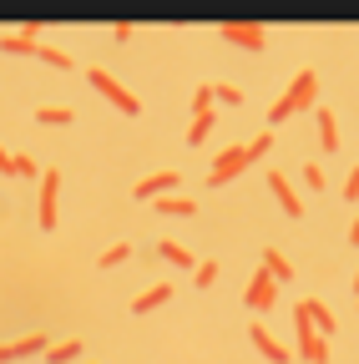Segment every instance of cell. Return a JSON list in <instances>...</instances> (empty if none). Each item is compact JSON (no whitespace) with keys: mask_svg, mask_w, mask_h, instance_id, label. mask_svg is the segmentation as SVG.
Instances as JSON below:
<instances>
[{"mask_svg":"<svg viewBox=\"0 0 359 364\" xmlns=\"http://www.w3.org/2000/svg\"><path fill=\"white\" fill-rule=\"evenodd\" d=\"M167 193H177V167L152 172V177L137 182V203H157V198H167Z\"/></svg>","mask_w":359,"mask_h":364,"instance_id":"obj_8","label":"cell"},{"mask_svg":"<svg viewBox=\"0 0 359 364\" xmlns=\"http://www.w3.org/2000/svg\"><path fill=\"white\" fill-rule=\"evenodd\" d=\"M213 279H218V263H213V258L193 268V284H198V289H213Z\"/></svg>","mask_w":359,"mask_h":364,"instance_id":"obj_25","label":"cell"},{"mask_svg":"<svg viewBox=\"0 0 359 364\" xmlns=\"http://www.w3.org/2000/svg\"><path fill=\"white\" fill-rule=\"evenodd\" d=\"M299 304H304V314H309V324H314V329H319L324 339H329V334L339 329V324H334V314H329V309H324L319 299H299Z\"/></svg>","mask_w":359,"mask_h":364,"instance_id":"obj_15","label":"cell"},{"mask_svg":"<svg viewBox=\"0 0 359 364\" xmlns=\"http://www.w3.org/2000/svg\"><path fill=\"white\" fill-rule=\"evenodd\" d=\"M132 258V243H112L107 253H102V268H117V263H127Z\"/></svg>","mask_w":359,"mask_h":364,"instance_id":"obj_24","label":"cell"},{"mask_svg":"<svg viewBox=\"0 0 359 364\" xmlns=\"http://www.w3.org/2000/svg\"><path fill=\"white\" fill-rule=\"evenodd\" d=\"M46 364H66V359H81V339H61V344H51L46 354H41Z\"/></svg>","mask_w":359,"mask_h":364,"instance_id":"obj_19","label":"cell"},{"mask_svg":"<svg viewBox=\"0 0 359 364\" xmlns=\"http://www.w3.org/2000/svg\"><path fill=\"white\" fill-rule=\"evenodd\" d=\"M0 172H6V177H16V157H11L6 147H0Z\"/></svg>","mask_w":359,"mask_h":364,"instance_id":"obj_32","label":"cell"},{"mask_svg":"<svg viewBox=\"0 0 359 364\" xmlns=\"http://www.w3.org/2000/svg\"><path fill=\"white\" fill-rule=\"evenodd\" d=\"M112 36H117V41H132V36H137V26H132V21H117Z\"/></svg>","mask_w":359,"mask_h":364,"instance_id":"obj_31","label":"cell"},{"mask_svg":"<svg viewBox=\"0 0 359 364\" xmlns=\"http://www.w3.org/2000/svg\"><path fill=\"white\" fill-rule=\"evenodd\" d=\"M213 107H218V102H213V86H198V91H193V117H198V112H213Z\"/></svg>","mask_w":359,"mask_h":364,"instance_id":"obj_27","label":"cell"},{"mask_svg":"<svg viewBox=\"0 0 359 364\" xmlns=\"http://www.w3.org/2000/svg\"><path fill=\"white\" fill-rule=\"evenodd\" d=\"M304 182H309V188H324V172H319V162H304Z\"/></svg>","mask_w":359,"mask_h":364,"instance_id":"obj_29","label":"cell"},{"mask_svg":"<svg viewBox=\"0 0 359 364\" xmlns=\"http://www.w3.org/2000/svg\"><path fill=\"white\" fill-rule=\"evenodd\" d=\"M86 81H92V86L102 91V97H107V102H112L117 112H127V117H137V112H142V102H137V97H132V91H127V86H122V81H117L112 71H102V66H92V71H86Z\"/></svg>","mask_w":359,"mask_h":364,"instance_id":"obj_2","label":"cell"},{"mask_svg":"<svg viewBox=\"0 0 359 364\" xmlns=\"http://www.w3.org/2000/svg\"><path fill=\"white\" fill-rule=\"evenodd\" d=\"M16 177H36V162L26 152H16Z\"/></svg>","mask_w":359,"mask_h":364,"instance_id":"obj_30","label":"cell"},{"mask_svg":"<svg viewBox=\"0 0 359 364\" xmlns=\"http://www.w3.org/2000/svg\"><path fill=\"white\" fill-rule=\"evenodd\" d=\"M36 122L41 127H66V122H76V112L71 107H36Z\"/></svg>","mask_w":359,"mask_h":364,"instance_id":"obj_20","label":"cell"},{"mask_svg":"<svg viewBox=\"0 0 359 364\" xmlns=\"http://www.w3.org/2000/svg\"><path fill=\"white\" fill-rule=\"evenodd\" d=\"M349 248H359V218L349 223Z\"/></svg>","mask_w":359,"mask_h":364,"instance_id":"obj_33","label":"cell"},{"mask_svg":"<svg viewBox=\"0 0 359 364\" xmlns=\"http://www.w3.org/2000/svg\"><path fill=\"white\" fill-rule=\"evenodd\" d=\"M354 304H359V279H354Z\"/></svg>","mask_w":359,"mask_h":364,"instance_id":"obj_34","label":"cell"},{"mask_svg":"<svg viewBox=\"0 0 359 364\" xmlns=\"http://www.w3.org/2000/svg\"><path fill=\"white\" fill-rule=\"evenodd\" d=\"M218 36L243 46V51H263V46H268V26H258V21H223Z\"/></svg>","mask_w":359,"mask_h":364,"instance_id":"obj_4","label":"cell"},{"mask_svg":"<svg viewBox=\"0 0 359 364\" xmlns=\"http://www.w3.org/2000/svg\"><path fill=\"white\" fill-rule=\"evenodd\" d=\"M152 208H157V213H167V218H193V213H198V203H188L183 193H167V198H157Z\"/></svg>","mask_w":359,"mask_h":364,"instance_id":"obj_17","label":"cell"},{"mask_svg":"<svg viewBox=\"0 0 359 364\" xmlns=\"http://www.w3.org/2000/svg\"><path fill=\"white\" fill-rule=\"evenodd\" d=\"M268 147H274V132H268V127H263V132L253 136V142H248V157L258 162V157H268Z\"/></svg>","mask_w":359,"mask_h":364,"instance_id":"obj_23","label":"cell"},{"mask_svg":"<svg viewBox=\"0 0 359 364\" xmlns=\"http://www.w3.org/2000/svg\"><path fill=\"white\" fill-rule=\"evenodd\" d=\"M294 329H299V354L309 359V364H329V339L309 324V314H304V304H294Z\"/></svg>","mask_w":359,"mask_h":364,"instance_id":"obj_3","label":"cell"},{"mask_svg":"<svg viewBox=\"0 0 359 364\" xmlns=\"http://www.w3.org/2000/svg\"><path fill=\"white\" fill-rule=\"evenodd\" d=\"M344 198H349V203L359 198V162H354V167H349V177H344Z\"/></svg>","mask_w":359,"mask_h":364,"instance_id":"obj_28","label":"cell"},{"mask_svg":"<svg viewBox=\"0 0 359 364\" xmlns=\"http://www.w3.org/2000/svg\"><path fill=\"white\" fill-rule=\"evenodd\" d=\"M213 102H223V107H238V102H243V91H238V86H223V81H218V86H213Z\"/></svg>","mask_w":359,"mask_h":364,"instance_id":"obj_26","label":"cell"},{"mask_svg":"<svg viewBox=\"0 0 359 364\" xmlns=\"http://www.w3.org/2000/svg\"><path fill=\"white\" fill-rule=\"evenodd\" d=\"M268 193L284 203V213H289V218H304V198L289 188V177H284V172H268Z\"/></svg>","mask_w":359,"mask_h":364,"instance_id":"obj_10","label":"cell"},{"mask_svg":"<svg viewBox=\"0 0 359 364\" xmlns=\"http://www.w3.org/2000/svg\"><path fill=\"white\" fill-rule=\"evenodd\" d=\"M314 122H319V142H324V152H339V122H334V112H319Z\"/></svg>","mask_w":359,"mask_h":364,"instance_id":"obj_18","label":"cell"},{"mask_svg":"<svg viewBox=\"0 0 359 364\" xmlns=\"http://www.w3.org/2000/svg\"><path fill=\"white\" fill-rule=\"evenodd\" d=\"M41 36V26H21V31H6V36H0V51H6V56H36V41Z\"/></svg>","mask_w":359,"mask_h":364,"instance_id":"obj_9","label":"cell"},{"mask_svg":"<svg viewBox=\"0 0 359 364\" xmlns=\"http://www.w3.org/2000/svg\"><path fill=\"white\" fill-rule=\"evenodd\" d=\"M274 299H279V279L268 268H258L253 279H248V294H243V304L248 309H274Z\"/></svg>","mask_w":359,"mask_h":364,"instance_id":"obj_6","label":"cell"},{"mask_svg":"<svg viewBox=\"0 0 359 364\" xmlns=\"http://www.w3.org/2000/svg\"><path fill=\"white\" fill-rule=\"evenodd\" d=\"M172 299V284H152V289H142L137 299H132V314H152V309H162Z\"/></svg>","mask_w":359,"mask_h":364,"instance_id":"obj_13","label":"cell"},{"mask_svg":"<svg viewBox=\"0 0 359 364\" xmlns=\"http://www.w3.org/2000/svg\"><path fill=\"white\" fill-rule=\"evenodd\" d=\"M213 122H218V112H198L193 127H188V142H203V136L213 132Z\"/></svg>","mask_w":359,"mask_h":364,"instance_id":"obj_22","label":"cell"},{"mask_svg":"<svg viewBox=\"0 0 359 364\" xmlns=\"http://www.w3.org/2000/svg\"><path fill=\"white\" fill-rule=\"evenodd\" d=\"M36 56L46 61V66H56V71H71V56L61 51V46H36Z\"/></svg>","mask_w":359,"mask_h":364,"instance_id":"obj_21","label":"cell"},{"mask_svg":"<svg viewBox=\"0 0 359 364\" xmlns=\"http://www.w3.org/2000/svg\"><path fill=\"white\" fill-rule=\"evenodd\" d=\"M56 193H61V172L51 167V172H41V228H56Z\"/></svg>","mask_w":359,"mask_h":364,"instance_id":"obj_7","label":"cell"},{"mask_svg":"<svg viewBox=\"0 0 359 364\" xmlns=\"http://www.w3.org/2000/svg\"><path fill=\"white\" fill-rule=\"evenodd\" d=\"M263 268L274 273L279 284H289V279H294V263H289V258H284V253H279L274 243H263Z\"/></svg>","mask_w":359,"mask_h":364,"instance_id":"obj_16","label":"cell"},{"mask_svg":"<svg viewBox=\"0 0 359 364\" xmlns=\"http://www.w3.org/2000/svg\"><path fill=\"white\" fill-rule=\"evenodd\" d=\"M46 349H51V339H46V334H26V339H16V344H0V364L26 359V354H46Z\"/></svg>","mask_w":359,"mask_h":364,"instance_id":"obj_11","label":"cell"},{"mask_svg":"<svg viewBox=\"0 0 359 364\" xmlns=\"http://www.w3.org/2000/svg\"><path fill=\"white\" fill-rule=\"evenodd\" d=\"M314 97H319V76H314L309 66L289 81V91H284V97L274 102V107H268V122H289V117H299L304 107H314Z\"/></svg>","mask_w":359,"mask_h":364,"instance_id":"obj_1","label":"cell"},{"mask_svg":"<svg viewBox=\"0 0 359 364\" xmlns=\"http://www.w3.org/2000/svg\"><path fill=\"white\" fill-rule=\"evenodd\" d=\"M157 253H162L167 263H177L183 273H193V268H198V263H193V248H188V243H177V238H162V243H157Z\"/></svg>","mask_w":359,"mask_h":364,"instance_id":"obj_14","label":"cell"},{"mask_svg":"<svg viewBox=\"0 0 359 364\" xmlns=\"http://www.w3.org/2000/svg\"><path fill=\"white\" fill-rule=\"evenodd\" d=\"M248 339H253V344H258V354H263V359H268V364H289V349H284V344H279V339H274V334H268V329H263V324H248Z\"/></svg>","mask_w":359,"mask_h":364,"instance_id":"obj_12","label":"cell"},{"mask_svg":"<svg viewBox=\"0 0 359 364\" xmlns=\"http://www.w3.org/2000/svg\"><path fill=\"white\" fill-rule=\"evenodd\" d=\"M248 162H253V157H248V147H223V157L208 167V188H223V182H233Z\"/></svg>","mask_w":359,"mask_h":364,"instance_id":"obj_5","label":"cell"}]
</instances>
